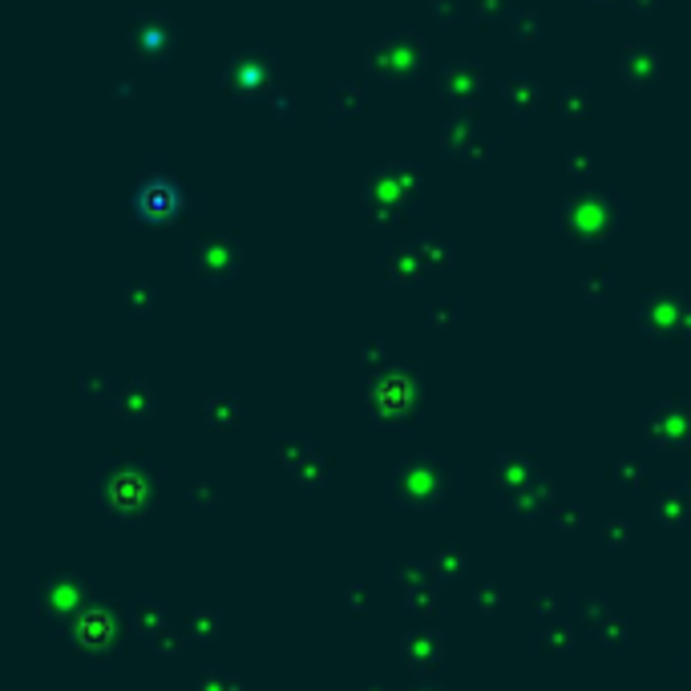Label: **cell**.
<instances>
[{"instance_id":"cell-1","label":"cell","mask_w":691,"mask_h":691,"mask_svg":"<svg viewBox=\"0 0 691 691\" xmlns=\"http://www.w3.org/2000/svg\"><path fill=\"white\" fill-rule=\"evenodd\" d=\"M89 603V582L73 570H53L37 586V615L49 623H69Z\"/></svg>"},{"instance_id":"cell-2","label":"cell","mask_w":691,"mask_h":691,"mask_svg":"<svg viewBox=\"0 0 691 691\" xmlns=\"http://www.w3.org/2000/svg\"><path fill=\"white\" fill-rule=\"evenodd\" d=\"M392 493L409 510H437L449 493V477L441 473L437 461H405L401 473L392 477Z\"/></svg>"},{"instance_id":"cell-3","label":"cell","mask_w":691,"mask_h":691,"mask_svg":"<svg viewBox=\"0 0 691 691\" xmlns=\"http://www.w3.org/2000/svg\"><path fill=\"white\" fill-rule=\"evenodd\" d=\"M69 643H73L77 655H85V659H93V663H106V659L118 655V647H122V623H118V615L106 611V607H102V611H85V615L73 623Z\"/></svg>"},{"instance_id":"cell-4","label":"cell","mask_w":691,"mask_h":691,"mask_svg":"<svg viewBox=\"0 0 691 691\" xmlns=\"http://www.w3.org/2000/svg\"><path fill=\"white\" fill-rule=\"evenodd\" d=\"M401 659H405L413 671H437L441 659H445V639H441L433 627L409 631L405 643H401Z\"/></svg>"},{"instance_id":"cell-5","label":"cell","mask_w":691,"mask_h":691,"mask_svg":"<svg viewBox=\"0 0 691 691\" xmlns=\"http://www.w3.org/2000/svg\"><path fill=\"white\" fill-rule=\"evenodd\" d=\"M138 215L146 219V223H170L174 219V211H178V190H174V182H166V178H150L142 190H138Z\"/></svg>"},{"instance_id":"cell-6","label":"cell","mask_w":691,"mask_h":691,"mask_svg":"<svg viewBox=\"0 0 691 691\" xmlns=\"http://www.w3.org/2000/svg\"><path fill=\"white\" fill-rule=\"evenodd\" d=\"M126 623L138 631V635H146V639H154L162 627H166V611L158 607V603H138L130 615H126Z\"/></svg>"},{"instance_id":"cell-7","label":"cell","mask_w":691,"mask_h":691,"mask_svg":"<svg viewBox=\"0 0 691 691\" xmlns=\"http://www.w3.org/2000/svg\"><path fill=\"white\" fill-rule=\"evenodd\" d=\"M186 627H190V635H199V639H215L219 635V611H194L186 619Z\"/></svg>"},{"instance_id":"cell-8","label":"cell","mask_w":691,"mask_h":691,"mask_svg":"<svg viewBox=\"0 0 691 691\" xmlns=\"http://www.w3.org/2000/svg\"><path fill=\"white\" fill-rule=\"evenodd\" d=\"M570 643H574V631H566V627H546V635L538 639V647L542 651H554V655H566Z\"/></svg>"},{"instance_id":"cell-9","label":"cell","mask_w":691,"mask_h":691,"mask_svg":"<svg viewBox=\"0 0 691 691\" xmlns=\"http://www.w3.org/2000/svg\"><path fill=\"white\" fill-rule=\"evenodd\" d=\"M199 691H243V679L239 675H227V671H207L199 679Z\"/></svg>"},{"instance_id":"cell-10","label":"cell","mask_w":691,"mask_h":691,"mask_svg":"<svg viewBox=\"0 0 691 691\" xmlns=\"http://www.w3.org/2000/svg\"><path fill=\"white\" fill-rule=\"evenodd\" d=\"M429 566H433L441 578H449V574H461V570H465V554H461V550H441Z\"/></svg>"},{"instance_id":"cell-11","label":"cell","mask_w":691,"mask_h":691,"mask_svg":"<svg viewBox=\"0 0 691 691\" xmlns=\"http://www.w3.org/2000/svg\"><path fill=\"white\" fill-rule=\"evenodd\" d=\"M477 611H502V586L489 582V586H477Z\"/></svg>"},{"instance_id":"cell-12","label":"cell","mask_w":691,"mask_h":691,"mask_svg":"<svg viewBox=\"0 0 691 691\" xmlns=\"http://www.w3.org/2000/svg\"><path fill=\"white\" fill-rule=\"evenodd\" d=\"M623 534H627V526H623V522H619V526H615V522L607 526V542H627Z\"/></svg>"},{"instance_id":"cell-13","label":"cell","mask_w":691,"mask_h":691,"mask_svg":"<svg viewBox=\"0 0 691 691\" xmlns=\"http://www.w3.org/2000/svg\"><path fill=\"white\" fill-rule=\"evenodd\" d=\"M409 691H445V687H437V683H413Z\"/></svg>"}]
</instances>
